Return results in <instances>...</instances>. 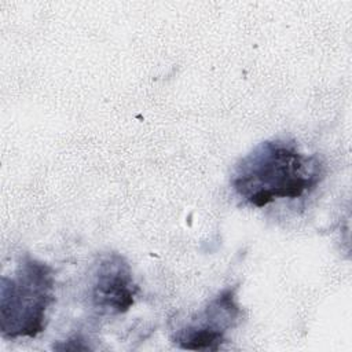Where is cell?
I'll list each match as a JSON object with an SVG mask.
<instances>
[{
    "instance_id": "obj_1",
    "label": "cell",
    "mask_w": 352,
    "mask_h": 352,
    "mask_svg": "<svg viewBox=\"0 0 352 352\" xmlns=\"http://www.w3.org/2000/svg\"><path fill=\"white\" fill-rule=\"evenodd\" d=\"M323 177L324 165L318 155L301 153L294 140L270 139L239 160L231 187L245 204L264 208L279 198L309 194Z\"/></svg>"
},
{
    "instance_id": "obj_2",
    "label": "cell",
    "mask_w": 352,
    "mask_h": 352,
    "mask_svg": "<svg viewBox=\"0 0 352 352\" xmlns=\"http://www.w3.org/2000/svg\"><path fill=\"white\" fill-rule=\"evenodd\" d=\"M54 270L23 253L11 276L0 280V333L7 340L34 338L45 330L55 301Z\"/></svg>"
},
{
    "instance_id": "obj_3",
    "label": "cell",
    "mask_w": 352,
    "mask_h": 352,
    "mask_svg": "<svg viewBox=\"0 0 352 352\" xmlns=\"http://www.w3.org/2000/svg\"><path fill=\"white\" fill-rule=\"evenodd\" d=\"M236 289L234 286L219 292L202 311L173 333L172 342L182 349L219 351L227 342V331L234 329L242 316Z\"/></svg>"
},
{
    "instance_id": "obj_4",
    "label": "cell",
    "mask_w": 352,
    "mask_h": 352,
    "mask_svg": "<svg viewBox=\"0 0 352 352\" xmlns=\"http://www.w3.org/2000/svg\"><path fill=\"white\" fill-rule=\"evenodd\" d=\"M139 292L132 268L120 253L111 252L98 258L92 270L89 298L99 314H125L135 304Z\"/></svg>"
},
{
    "instance_id": "obj_5",
    "label": "cell",
    "mask_w": 352,
    "mask_h": 352,
    "mask_svg": "<svg viewBox=\"0 0 352 352\" xmlns=\"http://www.w3.org/2000/svg\"><path fill=\"white\" fill-rule=\"evenodd\" d=\"M54 349H60V351H65V349H78V351H84V349H89V346L87 344H84V340L78 336L76 337H72V338H67L66 342L62 345V344H54Z\"/></svg>"
}]
</instances>
